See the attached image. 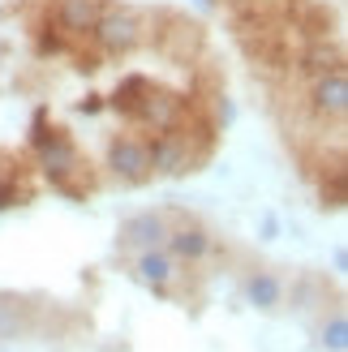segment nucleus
Returning <instances> with one entry per match:
<instances>
[{
    "label": "nucleus",
    "mask_w": 348,
    "mask_h": 352,
    "mask_svg": "<svg viewBox=\"0 0 348 352\" xmlns=\"http://www.w3.org/2000/svg\"><path fill=\"white\" fill-rule=\"evenodd\" d=\"M95 39L103 52H112V56H125V52H133L138 43L146 39V26H142V17H138L133 9H108V13H99V22H95Z\"/></svg>",
    "instance_id": "1"
},
{
    "label": "nucleus",
    "mask_w": 348,
    "mask_h": 352,
    "mask_svg": "<svg viewBox=\"0 0 348 352\" xmlns=\"http://www.w3.org/2000/svg\"><path fill=\"white\" fill-rule=\"evenodd\" d=\"M108 168L116 181L125 185H142L151 176V151L146 142H138V138H116V142L108 146Z\"/></svg>",
    "instance_id": "2"
},
{
    "label": "nucleus",
    "mask_w": 348,
    "mask_h": 352,
    "mask_svg": "<svg viewBox=\"0 0 348 352\" xmlns=\"http://www.w3.org/2000/svg\"><path fill=\"white\" fill-rule=\"evenodd\" d=\"M309 108H314L318 116H327V120H340V116L348 112V74H344L340 65L314 78V91H309Z\"/></svg>",
    "instance_id": "3"
},
{
    "label": "nucleus",
    "mask_w": 348,
    "mask_h": 352,
    "mask_svg": "<svg viewBox=\"0 0 348 352\" xmlns=\"http://www.w3.org/2000/svg\"><path fill=\"white\" fill-rule=\"evenodd\" d=\"M146 151H151V172L155 176H185L194 168V146H189V138H181V133L164 129V138H155V146H146Z\"/></svg>",
    "instance_id": "4"
},
{
    "label": "nucleus",
    "mask_w": 348,
    "mask_h": 352,
    "mask_svg": "<svg viewBox=\"0 0 348 352\" xmlns=\"http://www.w3.org/2000/svg\"><path fill=\"white\" fill-rule=\"evenodd\" d=\"M164 250L177 258L181 267H185V262L194 267V262H206V258H211L215 241H211V232H206V228H198V223H181V228H168Z\"/></svg>",
    "instance_id": "5"
},
{
    "label": "nucleus",
    "mask_w": 348,
    "mask_h": 352,
    "mask_svg": "<svg viewBox=\"0 0 348 352\" xmlns=\"http://www.w3.org/2000/svg\"><path fill=\"white\" fill-rule=\"evenodd\" d=\"M133 275L142 279L146 288H155V292H168L172 284L181 279V262L172 258L164 245H155V250H142L138 254V262H133Z\"/></svg>",
    "instance_id": "6"
},
{
    "label": "nucleus",
    "mask_w": 348,
    "mask_h": 352,
    "mask_svg": "<svg viewBox=\"0 0 348 352\" xmlns=\"http://www.w3.org/2000/svg\"><path fill=\"white\" fill-rule=\"evenodd\" d=\"M164 236H168V219L160 215V210H142V215H129L125 223H120V232H116V241L125 245V250H155V245H164Z\"/></svg>",
    "instance_id": "7"
},
{
    "label": "nucleus",
    "mask_w": 348,
    "mask_h": 352,
    "mask_svg": "<svg viewBox=\"0 0 348 352\" xmlns=\"http://www.w3.org/2000/svg\"><path fill=\"white\" fill-rule=\"evenodd\" d=\"M34 151H39L47 176H56V181L82 168V164H78V146L69 142L65 133H39V138H34Z\"/></svg>",
    "instance_id": "8"
},
{
    "label": "nucleus",
    "mask_w": 348,
    "mask_h": 352,
    "mask_svg": "<svg viewBox=\"0 0 348 352\" xmlns=\"http://www.w3.org/2000/svg\"><path fill=\"white\" fill-rule=\"evenodd\" d=\"M181 112H185V99H177L172 91H151V86H146V99L133 103V116H142L155 129H172L181 120Z\"/></svg>",
    "instance_id": "9"
},
{
    "label": "nucleus",
    "mask_w": 348,
    "mask_h": 352,
    "mask_svg": "<svg viewBox=\"0 0 348 352\" xmlns=\"http://www.w3.org/2000/svg\"><path fill=\"white\" fill-rule=\"evenodd\" d=\"M246 301L263 314H275L284 305V279L271 275V271H250L246 275Z\"/></svg>",
    "instance_id": "10"
},
{
    "label": "nucleus",
    "mask_w": 348,
    "mask_h": 352,
    "mask_svg": "<svg viewBox=\"0 0 348 352\" xmlns=\"http://www.w3.org/2000/svg\"><path fill=\"white\" fill-rule=\"evenodd\" d=\"M99 0H61V9H56V17H61V26L69 30V34H91L95 30V22H99Z\"/></svg>",
    "instance_id": "11"
},
{
    "label": "nucleus",
    "mask_w": 348,
    "mask_h": 352,
    "mask_svg": "<svg viewBox=\"0 0 348 352\" xmlns=\"http://www.w3.org/2000/svg\"><path fill=\"white\" fill-rule=\"evenodd\" d=\"M318 344H323L327 352H344V348H348V322H344V314H331V318L323 322Z\"/></svg>",
    "instance_id": "12"
},
{
    "label": "nucleus",
    "mask_w": 348,
    "mask_h": 352,
    "mask_svg": "<svg viewBox=\"0 0 348 352\" xmlns=\"http://www.w3.org/2000/svg\"><path fill=\"white\" fill-rule=\"evenodd\" d=\"M17 198H22V189H17L13 181H0V210H5V206H13Z\"/></svg>",
    "instance_id": "13"
}]
</instances>
